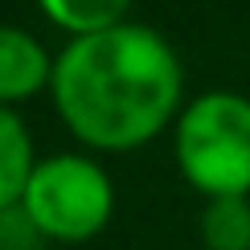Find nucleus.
Returning <instances> with one entry per match:
<instances>
[{
    "mask_svg": "<svg viewBox=\"0 0 250 250\" xmlns=\"http://www.w3.org/2000/svg\"><path fill=\"white\" fill-rule=\"evenodd\" d=\"M127 4L131 0H41L45 17L54 21V25L70 29V33H78V37H90V33L123 25Z\"/></svg>",
    "mask_w": 250,
    "mask_h": 250,
    "instance_id": "obj_7",
    "label": "nucleus"
},
{
    "mask_svg": "<svg viewBox=\"0 0 250 250\" xmlns=\"http://www.w3.org/2000/svg\"><path fill=\"white\" fill-rule=\"evenodd\" d=\"M176 160L185 181L209 197L250 193V99L209 90L181 115Z\"/></svg>",
    "mask_w": 250,
    "mask_h": 250,
    "instance_id": "obj_2",
    "label": "nucleus"
},
{
    "mask_svg": "<svg viewBox=\"0 0 250 250\" xmlns=\"http://www.w3.org/2000/svg\"><path fill=\"white\" fill-rule=\"evenodd\" d=\"M201 238L209 250H250V201L213 197L201 213Z\"/></svg>",
    "mask_w": 250,
    "mask_h": 250,
    "instance_id": "obj_6",
    "label": "nucleus"
},
{
    "mask_svg": "<svg viewBox=\"0 0 250 250\" xmlns=\"http://www.w3.org/2000/svg\"><path fill=\"white\" fill-rule=\"evenodd\" d=\"M33 168L37 164H33V144H29L25 123L8 107H0V213L21 205Z\"/></svg>",
    "mask_w": 250,
    "mask_h": 250,
    "instance_id": "obj_5",
    "label": "nucleus"
},
{
    "mask_svg": "<svg viewBox=\"0 0 250 250\" xmlns=\"http://www.w3.org/2000/svg\"><path fill=\"white\" fill-rule=\"evenodd\" d=\"M21 209L54 242H86L111 217V181L86 156H49L25 185Z\"/></svg>",
    "mask_w": 250,
    "mask_h": 250,
    "instance_id": "obj_3",
    "label": "nucleus"
},
{
    "mask_svg": "<svg viewBox=\"0 0 250 250\" xmlns=\"http://www.w3.org/2000/svg\"><path fill=\"white\" fill-rule=\"evenodd\" d=\"M45 82H54V62L25 29L0 25V107L21 103Z\"/></svg>",
    "mask_w": 250,
    "mask_h": 250,
    "instance_id": "obj_4",
    "label": "nucleus"
},
{
    "mask_svg": "<svg viewBox=\"0 0 250 250\" xmlns=\"http://www.w3.org/2000/svg\"><path fill=\"white\" fill-rule=\"evenodd\" d=\"M54 103L66 127L103 152L148 144L181 99V62L148 25L74 37L54 62Z\"/></svg>",
    "mask_w": 250,
    "mask_h": 250,
    "instance_id": "obj_1",
    "label": "nucleus"
}]
</instances>
